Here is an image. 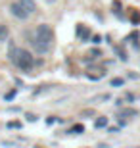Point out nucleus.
I'll return each instance as SVG.
<instances>
[{"label": "nucleus", "mask_w": 140, "mask_h": 148, "mask_svg": "<svg viewBox=\"0 0 140 148\" xmlns=\"http://www.w3.org/2000/svg\"><path fill=\"white\" fill-rule=\"evenodd\" d=\"M48 2H56V0H48Z\"/></svg>", "instance_id": "f8f14e48"}, {"label": "nucleus", "mask_w": 140, "mask_h": 148, "mask_svg": "<svg viewBox=\"0 0 140 148\" xmlns=\"http://www.w3.org/2000/svg\"><path fill=\"white\" fill-rule=\"evenodd\" d=\"M10 12H12V16L17 17V19H27V17H29V12L19 4V0L14 2V4H10Z\"/></svg>", "instance_id": "7ed1b4c3"}, {"label": "nucleus", "mask_w": 140, "mask_h": 148, "mask_svg": "<svg viewBox=\"0 0 140 148\" xmlns=\"http://www.w3.org/2000/svg\"><path fill=\"white\" fill-rule=\"evenodd\" d=\"M52 40H54V31L50 25L42 23V25H38L37 31H35V38H33V46L37 48L38 54H46L52 46Z\"/></svg>", "instance_id": "f257e3e1"}, {"label": "nucleus", "mask_w": 140, "mask_h": 148, "mask_svg": "<svg viewBox=\"0 0 140 148\" xmlns=\"http://www.w3.org/2000/svg\"><path fill=\"white\" fill-rule=\"evenodd\" d=\"M6 38H8V27L0 25V40H6Z\"/></svg>", "instance_id": "423d86ee"}, {"label": "nucleus", "mask_w": 140, "mask_h": 148, "mask_svg": "<svg viewBox=\"0 0 140 148\" xmlns=\"http://www.w3.org/2000/svg\"><path fill=\"white\" fill-rule=\"evenodd\" d=\"M19 4H21L23 8L29 12V16L37 12V2H35V0H19Z\"/></svg>", "instance_id": "20e7f679"}, {"label": "nucleus", "mask_w": 140, "mask_h": 148, "mask_svg": "<svg viewBox=\"0 0 140 148\" xmlns=\"http://www.w3.org/2000/svg\"><path fill=\"white\" fill-rule=\"evenodd\" d=\"M121 115H127V117H129V115H136V110H125Z\"/></svg>", "instance_id": "1a4fd4ad"}, {"label": "nucleus", "mask_w": 140, "mask_h": 148, "mask_svg": "<svg viewBox=\"0 0 140 148\" xmlns=\"http://www.w3.org/2000/svg\"><path fill=\"white\" fill-rule=\"evenodd\" d=\"M94 125L100 129V127H108V117H98L96 121H94Z\"/></svg>", "instance_id": "39448f33"}, {"label": "nucleus", "mask_w": 140, "mask_h": 148, "mask_svg": "<svg viewBox=\"0 0 140 148\" xmlns=\"http://www.w3.org/2000/svg\"><path fill=\"white\" fill-rule=\"evenodd\" d=\"M109 98H111L109 94H98V96H94V98H92V102H100V100H104V102H106V100H109Z\"/></svg>", "instance_id": "0eeeda50"}, {"label": "nucleus", "mask_w": 140, "mask_h": 148, "mask_svg": "<svg viewBox=\"0 0 140 148\" xmlns=\"http://www.w3.org/2000/svg\"><path fill=\"white\" fill-rule=\"evenodd\" d=\"M75 131L81 133V131H83V125H75V127H73V133H75Z\"/></svg>", "instance_id": "9b49d317"}, {"label": "nucleus", "mask_w": 140, "mask_h": 148, "mask_svg": "<svg viewBox=\"0 0 140 148\" xmlns=\"http://www.w3.org/2000/svg\"><path fill=\"white\" fill-rule=\"evenodd\" d=\"M0 144H4V146H16L14 140H0Z\"/></svg>", "instance_id": "6e6552de"}, {"label": "nucleus", "mask_w": 140, "mask_h": 148, "mask_svg": "<svg viewBox=\"0 0 140 148\" xmlns=\"http://www.w3.org/2000/svg\"><path fill=\"white\" fill-rule=\"evenodd\" d=\"M10 60L16 64L19 69H23V71H31L33 69V56L29 54L27 50L23 48H17V46H10Z\"/></svg>", "instance_id": "f03ea898"}, {"label": "nucleus", "mask_w": 140, "mask_h": 148, "mask_svg": "<svg viewBox=\"0 0 140 148\" xmlns=\"http://www.w3.org/2000/svg\"><path fill=\"white\" fill-rule=\"evenodd\" d=\"M111 85H113V87H119V85H123V79H113Z\"/></svg>", "instance_id": "9d476101"}]
</instances>
